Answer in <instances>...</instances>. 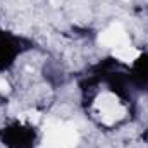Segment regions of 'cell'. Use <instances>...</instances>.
<instances>
[{"label": "cell", "instance_id": "cell-1", "mask_svg": "<svg viewBox=\"0 0 148 148\" xmlns=\"http://www.w3.org/2000/svg\"><path fill=\"white\" fill-rule=\"evenodd\" d=\"M98 41L105 48L112 50L114 57H117L122 62H127L129 64V62H134L140 57V50L131 45L129 36H127V31L119 23H114L110 26H107L100 33Z\"/></svg>", "mask_w": 148, "mask_h": 148}, {"label": "cell", "instance_id": "cell-5", "mask_svg": "<svg viewBox=\"0 0 148 148\" xmlns=\"http://www.w3.org/2000/svg\"><path fill=\"white\" fill-rule=\"evenodd\" d=\"M43 148H48V147H45V145H43Z\"/></svg>", "mask_w": 148, "mask_h": 148}, {"label": "cell", "instance_id": "cell-4", "mask_svg": "<svg viewBox=\"0 0 148 148\" xmlns=\"http://www.w3.org/2000/svg\"><path fill=\"white\" fill-rule=\"evenodd\" d=\"M3 86H7V84H5V83H3V81L0 79V90H3Z\"/></svg>", "mask_w": 148, "mask_h": 148}, {"label": "cell", "instance_id": "cell-2", "mask_svg": "<svg viewBox=\"0 0 148 148\" xmlns=\"http://www.w3.org/2000/svg\"><path fill=\"white\" fill-rule=\"evenodd\" d=\"M79 133L73 124L64 121H48L45 126V147L48 148H76Z\"/></svg>", "mask_w": 148, "mask_h": 148}, {"label": "cell", "instance_id": "cell-3", "mask_svg": "<svg viewBox=\"0 0 148 148\" xmlns=\"http://www.w3.org/2000/svg\"><path fill=\"white\" fill-rule=\"evenodd\" d=\"M95 110L103 124H114L126 115L124 105L112 93H103L102 97H98V100L95 102Z\"/></svg>", "mask_w": 148, "mask_h": 148}]
</instances>
